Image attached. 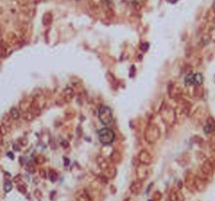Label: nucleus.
<instances>
[{"mask_svg": "<svg viewBox=\"0 0 215 201\" xmlns=\"http://www.w3.org/2000/svg\"><path fill=\"white\" fill-rule=\"evenodd\" d=\"M98 139L104 145H109L115 140V134L110 127H104L98 132Z\"/></svg>", "mask_w": 215, "mask_h": 201, "instance_id": "1", "label": "nucleus"}, {"mask_svg": "<svg viewBox=\"0 0 215 201\" xmlns=\"http://www.w3.org/2000/svg\"><path fill=\"white\" fill-rule=\"evenodd\" d=\"M98 117L100 121L104 125H110L113 123V115H112V111L106 106H101L98 111Z\"/></svg>", "mask_w": 215, "mask_h": 201, "instance_id": "2", "label": "nucleus"}, {"mask_svg": "<svg viewBox=\"0 0 215 201\" xmlns=\"http://www.w3.org/2000/svg\"><path fill=\"white\" fill-rule=\"evenodd\" d=\"M215 129V127H214V122L211 121V120H209L208 122H207V124H206L205 129H203V131H205L206 134H210V133H212L213 131Z\"/></svg>", "mask_w": 215, "mask_h": 201, "instance_id": "3", "label": "nucleus"}, {"mask_svg": "<svg viewBox=\"0 0 215 201\" xmlns=\"http://www.w3.org/2000/svg\"><path fill=\"white\" fill-rule=\"evenodd\" d=\"M185 82L187 85H191V84H195V79H194V74H189L185 78Z\"/></svg>", "mask_w": 215, "mask_h": 201, "instance_id": "4", "label": "nucleus"}, {"mask_svg": "<svg viewBox=\"0 0 215 201\" xmlns=\"http://www.w3.org/2000/svg\"><path fill=\"white\" fill-rule=\"evenodd\" d=\"M194 79H195V84H198V85H201L203 81V77L201 74L197 73V74H194Z\"/></svg>", "mask_w": 215, "mask_h": 201, "instance_id": "5", "label": "nucleus"}, {"mask_svg": "<svg viewBox=\"0 0 215 201\" xmlns=\"http://www.w3.org/2000/svg\"><path fill=\"white\" fill-rule=\"evenodd\" d=\"M10 113H11V116H12L13 119H18V118H19V112H18L17 108H12Z\"/></svg>", "mask_w": 215, "mask_h": 201, "instance_id": "6", "label": "nucleus"}, {"mask_svg": "<svg viewBox=\"0 0 215 201\" xmlns=\"http://www.w3.org/2000/svg\"><path fill=\"white\" fill-rule=\"evenodd\" d=\"M12 189V185H11V182H5L4 184V191L5 192H10Z\"/></svg>", "mask_w": 215, "mask_h": 201, "instance_id": "7", "label": "nucleus"}]
</instances>
